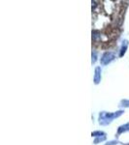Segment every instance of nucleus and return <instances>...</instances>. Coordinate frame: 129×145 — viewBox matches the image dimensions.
<instances>
[{"instance_id": "8", "label": "nucleus", "mask_w": 129, "mask_h": 145, "mask_svg": "<svg viewBox=\"0 0 129 145\" xmlns=\"http://www.w3.org/2000/svg\"><path fill=\"white\" fill-rule=\"evenodd\" d=\"M119 106L121 107H129V100H122Z\"/></svg>"}, {"instance_id": "5", "label": "nucleus", "mask_w": 129, "mask_h": 145, "mask_svg": "<svg viewBox=\"0 0 129 145\" xmlns=\"http://www.w3.org/2000/svg\"><path fill=\"white\" fill-rule=\"evenodd\" d=\"M129 132V123L127 124H124V125L120 126L118 129V134H123V133Z\"/></svg>"}, {"instance_id": "6", "label": "nucleus", "mask_w": 129, "mask_h": 145, "mask_svg": "<svg viewBox=\"0 0 129 145\" xmlns=\"http://www.w3.org/2000/svg\"><path fill=\"white\" fill-rule=\"evenodd\" d=\"M105 140H106V135H103V137H96V138L94 139V141H93V143L98 144V143H100V142H102V141H105Z\"/></svg>"}, {"instance_id": "1", "label": "nucleus", "mask_w": 129, "mask_h": 145, "mask_svg": "<svg viewBox=\"0 0 129 145\" xmlns=\"http://www.w3.org/2000/svg\"><path fill=\"white\" fill-rule=\"evenodd\" d=\"M124 113L123 110H118L116 112H106V111H102L99 114V124L102 126H106L109 125L113 122V120L116 118L119 117Z\"/></svg>"}, {"instance_id": "4", "label": "nucleus", "mask_w": 129, "mask_h": 145, "mask_svg": "<svg viewBox=\"0 0 129 145\" xmlns=\"http://www.w3.org/2000/svg\"><path fill=\"white\" fill-rule=\"evenodd\" d=\"M127 48H128V41L127 40H124L122 42V45H121L120 50H119V57H122V56L125 54L126 50H127Z\"/></svg>"}, {"instance_id": "2", "label": "nucleus", "mask_w": 129, "mask_h": 145, "mask_svg": "<svg viewBox=\"0 0 129 145\" xmlns=\"http://www.w3.org/2000/svg\"><path fill=\"white\" fill-rule=\"evenodd\" d=\"M115 58H116V55H115L114 52H111V51H108V52H105L104 54H103L101 60H100V62H101V65H108L109 63H111L113 60H115Z\"/></svg>"}, {"instance_id": "7", "label": "nucleus", "mask_w": 129, "mask_h": 145, "mask_svg": "<svg viewBox=\"0 0 129 145\" xmlns=\"http://www.w3.org/2000/svg\"><path fill=\"white\" fill-rule=\"evenodd\" d=\"M92 137H103V135H106L104 132H100V131H97V132H92L91 134Z\"/></svg>"}, {"instance_id": "10", "label": "nucleus", "mask_w": 129, "mask_h": 145, "mask_svg": "<svg viewBox=\"0 0 129 145\" xmlns=\"http://www.w3.org/2000/svg\"><path fill=\"white\" fill-rule=\"evenodd\" d=\"M96 60H97V52H96V51H93L92 52V60H91L92 64H94V63L96 62Z\"/></svg>"}, {"instance_id": "9", "label": "nucleus", "mask_w": 129, "mask_h": 145, "mask_svg": "<svg viewBox=\"0 0 129 145\" xmlns=\"http://www.w3.org/2000/svg\"><path fill=\"white\" fill-rule=\"evenodd\" d=\"M92 38L94 40H97L100 38V33L98 31H92Z\"/></svg>"}, {"instance_id": "11", "label": "nucleus", "mask_w": 129, "mask_h": 145, "mask_svg": "<svg viewBox=\"0 0 129 145\" xmlns=\"http://www.w3.org/2000/svg\"><path fill=\"white\" fill-rule=\"evenodd\" d=\"M118 143H119V142L118 141V140H112V141H109L108 143H106L105 145H116Z\"/></svg>"}, {"instance_id": "3", "label": "nucleus", "mask_w": 129, "mask_h": 145, "mask_svg": "<svg viewBox=\"0 0 129 145\" xmlns=\"http://www.w3.org/2000/svg\"><path fill=\"white\" fill-rule=\"evenodd\" d=\"M101 81V68L96 67L94 72V83L98 84Z\"/></svg>"}]
</instances>
